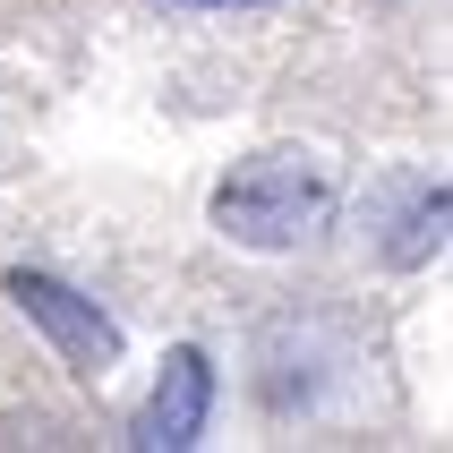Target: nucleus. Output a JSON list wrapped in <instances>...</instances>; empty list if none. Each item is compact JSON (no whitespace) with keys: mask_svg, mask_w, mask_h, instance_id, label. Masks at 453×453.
Wrapping results in <instances>:
<instances>
[{"mask_svg":"<svg viewBox=\"0 0 453 453\" xmlns=\"http://www.w3.org/2000/svg\"><path fill=\"white\" fill-rule=\"evenodd\" d=\"M180 9H265V0H180Z\"/></svg>","mask_w":453,"mask_h":453,"instance_id":"39448f33","label":"nucleus"},{"mask_svg":"<svg viewBox=\"0 0 453 453\" xmlns=\"http://www.w3.org/2000/svg\"><path fill=\"white\" fill-rule=\"evenodd\" d=\"M445 223H453L445 180L403 172L394 188H385V205H377V257L394 265V274H411V265H428V257L445 249Z\"/></svg>","mask_w":453,"mask_h":453,"instance_id":"20e7f679","label":"nucleus"},{"mask_svg":"<svg viewBox=\"0 0 453 453\" xmlns=\"http://www.w3.org/2000/svg\"><path fill=\"white\" fill-rule=\"evenodd\" d=\"M326 214H334V172L308 146L240 154L214 180V197H205V223L249 257H282V249H300V240H317Z\"/></svg>","mask_w":453,"mask_h":453,"instance_id":"f257e3e1","label":"nucleus"},{"mask_svg":"<svg viewBox=\"0 0 453 453\" xmlns=\"http://www.w3.org/2000/svg\"><path fill=\"white\" fill-rule=\"evenodd\" d=\"M205 419H214V359H205V342H172L163 368H154V385H146V403H137L128 445H146V453H188V445L205 436Z\"/></svg>","mask_w":453,"mask_h":453,"instance_id":"7ed1b4c3","label":"nucleus"},{"mask_svg":"<svg viewBox=\"0 0 453 453\" xmlns=\"http://www.w3.org/2000/svg\"><path fill=\"white\" fill-rule=\"evenodd\" d=\"M0 291H9V308H18L26 326L43 334L51 351H60V368H77V377H111L128 359V334H120V317L103 300H86L77 282H60V274H43V265H9L0 274Z\"/></svg>","mask_w":453,"mask_h":453,"instance_id":"f03ea898","label":"nucleus"}]
</instances>
